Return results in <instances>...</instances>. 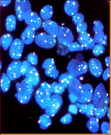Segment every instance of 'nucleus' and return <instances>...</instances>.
<instances>
[{"mask_svg":"<svg viewBox=\"0 0 111 135\" xmlns=\"http://www.w3.org/2000/svg\"><path fill=\"white\" fill-rule=\"evenodd\" d=\"M17 91L15 96L21 104H25L29 101L33 91V86L25 78L21 83L15 84Z\"/></svg>","mask_w":111,"mask_h":135,"instance_id":"obj_1","label":"nucleus"},{"mask_svg":"<svg viewBox=\"0 0 111 135\" xmlns=\"http://www.w3.org/2000/svg\"><path fill=\"white\" fill-rule=\"evenodd\" d=\"M88 67V64L86 62L75 59L70 60L67 65V69L68 73L74 77L76 78L86 73Z\"/></svg>","mask_w":111,"mask_h":135,"instance_id":"obj_2","label":"nucleus"},{"mask_svg":"<svg viewBox=\"0 0 111 135\" xmlns=\"http://www.w3.org/2000/svg\"><path fill=\"white\" fill-rule=\"evenodd\" d=\"M93 100L96 107H103L108 104L109 100L104 85L100 83L96 87L93 95Z\"/></svg>","mask_w":111,"mask_h":135,"instance_id":"obj_3","label":"nucleus"},{"mask_svg":"<svg viewBox=\"0 0 111 135\" xmlns=\"http://www.w3.org/2000/svg\"><path fill=\"white\" fill-rule=\"evenodd\" d=\"M15 7L17 16L20 21L25 20L32 12L31 5L29 1H16Z\"/></svg>","mask_w":111,"mask_h":135,"instance_id":"obj_4","label":"nucleus"},{"mask_svg":"<svg viewBox=\"0 0 111 135\" xmlns=\"http://www.w3.org/2000/svg\"><path fill=\"white\" fill-rule=\"evenodd\" d=\"M34 40L38 46L45 49H49L53 47L56 43L55 37L44 32L36 35Z\"/></svg>","mask_w":111,"mask_h":135,"instance_id":"obj_5","label":"nucleus"},{"mask_svg":"<svg viewBox=\"0 0 111 135\" xmlns=\"http://www.w3.org/2000/svg\"><path fill=\"white\" fill-rule=\"evenodd\" d=\"M50 90L40 87L35 93V98L37 104L43 109H45L48 105L51 97Z\"/></svg>","mask_w":111,"mask_h":135,"instance_id":"obj_6","label":"nucleus"},{"mask_svg":"<svg viewBox=\"0 0 111 135\" xmlns=\"http://www.w3.org/2000/svg\"><path fill=\"white\" fill-rule=\"evenodd\" d=\"M60 44L68 46L74 40L73 35L71 30L65 27L60 26L57 37Z\"/></svg>","mask_w":111,"mask_h":135,"instance_id":"obj_7","label":"nucleus"},{"mask_svg":"<svg viewBox=\"0 0 111 135\" xmlns=\"http://www.w3.org/2000/svg\"><path fill=\"white\" fill-rule=\"evenodd\" d=\"M62 102V98L59 95H51L48 105L45 109L46 113L50 117L54 116L60 108Z\"/></svg>","mask_w":111,"mask_h":135,"instance_id":"obj_8","label":"nucleus"},{"mask_svg":"<svg viewBox=\"0 0 111 135\" xmlns=\"http://www.w3.org/2000/svg\"><path fill=\"white\" fill-rule=\"evenodd\" d=\"M21 63L18 61H14L8 67L6 74L11 81L16 80L22 75L21 70Z\"/></svg>","mask_w":111,"mask_h":135,"instance_id":"obj_9","label":"nucleus"},{"mask_svg":"<svg viewBox=\"0 0 111 135\" xmlns=\"http://www.w3.org/2000/svg\"><path fill=\"white\" fill-rule=\"evenodd\" d=\"M23 43L21 40L15 39L12 42L10 47L9 55L12 59L18 60L21 57L24 47Z\"/></svg>","mask_w":111,"mask_h":135,"instance_id":"obj_10","label":"nucleus"},{"mask_svg":"<svg viewBox=\"0 0 111 135\" xmlns=\"http://www.w3.org/2000/svg\"><path fill=\"white\" fill-rule=\"evenodd\" d=\"M88 66L91 74L93 76L98 77L102 73L103 69L101 62L95 58H91L89 61Z\"/></svg>","mask_w":111,"mask_h":135,"instance_id":"obj_11","label":"nucleus"},{"mask_svg":"<svg viewBox=\"0 0 111 135\" xmlns=\"http://www.w3.org/2000/svg\"><path fill=\"white\" fill-rule=\"evenodd\" d=\"M79 43L84 47V49L89 50L92 49L95 45L93 38L86 32L79 33L78 39Z\"/></svg>","mask_w":111,"mask_h":135,"instance_id":"obj_12","label":"nucleus"},{"mask_svg":"<svg viewBox=\"0 0 111 135\" xmlns=\"http://www.w3.org/2000/svg\"><path fill=\"white\" fill-rule=\"evenodd\" d=\"M93 94V89L91 85L83 84L82 92L77 101L82 103L89 102L92 99Z\"/></svg>","mask_w":111,"mask_h":135,"instance_id":"obj_13","label":"nucleus"},{"mask_svg":"<svg viewBox=\"0 0 111 135\" xmlns=\"http://www.w3.org/2000/svg\"><path fill=\"white\" fill-rule=\"evenodd\" d=\"M42 25L44 30L48 34L55 38L57 37L59 26L56 22L49 20H45Z\"/></svg>","mask_w":111,"mask_h":135,"instance_id":"obj_14","label":"nucleus"},{"mask_svg":"<svg viewBox=\"0 0 111 135\" xmlns=\"http://www.w3.org/2000/svg\"><path fill=\"white\" fill-rule=\"evenodd\" d=\"M26 79L33 86L37 85L40 81L39 73L37 69L31 66L26 73Z\"/></svg>","mask_w":111,"mask_h":135,"instance_id":"obj_15","label":"nucleus"},{"mask_svg":"<svg viewBox=\"0 0 111 135\" xmlns=\"http://www.w3.org/2000/svg\"><path fill=\"white\" fill-rule=\"evenodd\" d=\"M79 7V3L77 1H66L64 4V9L67 15L73 16L78 13Z\"/></svg>","mask_w":111,"mask_h":135,"instance_id":"obj_16","label":"nucleus"},{"mask_svg":"<svg viewBox=\"0 0 111 135\" xmlns=\"http://www.w3.org/2000/svg\"><path fill=\"white\" fill-rule=\"evenodd\" d=\"M24 21L26 24L31 27L35 30L39 28L42 23L41 18L35 12H32Z\"/></svg>","mask_w":111,"mask_h":135,"instance_id":"obj_17","label":"nucleus"},{"mask_svg":"<svg viewBox=\"0 0 111 135\" xmlns=\"http://www.w3.org/2000/svg\"><path fill=\"white\" fill-rule=\"evenodd\" d=\"M35 30L31 27L28 26L22 33L21 36V40L25 44H31L35 39Z\"/></svg>","mask_w":111,"mask_h":135,"instance_id":"obj_18","label":"nucleus"},{"mask_svg":"<svg viewBox=\"0 0 111 135\" xmlns=\"http://www.w3.org/2000/svg\"><path fill=\"white\" fill-rule=\"evenodd\" d=\"M53 10L52 7L49 5L44 6L40 12L41 17L43 20H49L52 16Z\"/></svg>","mask_w":111,"mask_h":135,"instance_id":"obj_19","label":"nucleus"},{"mask_svg":"<svg viewBox=\"0 0 111 135\" xmlns=\"http://www.w3.org/2000/svg\"><path fill=\"white\" fill-rule=\"evenodd\" d=\"M50 117L46 114H44L39 118L38 124L40 128L45 130L48 128L51 125V120Z\"/></svg>","mask_w":111,"mask_h":135,"instance_id":"obj_20","label":"nucleus"},{"mask_svg":"<svg viewBox=\"0 0 111 135\" xmlns=\"http://www.w3.org/2000/svg\"><path fill=\"white\" fill-rule=\"evenodd\" d=\"M107 38L103 31L95 32L93 39L95 43L104 46L107 45Z\"/></svg>","mask_w":111,"mask_h":135,"instance_id":"obj_21","label":"nucleus"},{"mask_svg":"<svg viewBox=\"0 0 111 135\" xmlns=\"http://www.w3.org/2000/svg\"><path fill=\"white\" fill-rule=\"evenodd\" d=\"M13 37L9 34H5L2 36L0 38V45L3 49L6 50L11 46L13 42Z\"/></svg>","mask_w":111,"mask_h":135,"instance_id":"obj_22","label":"nucleus"},{"mask_svg":"<svg viewBox=\"0 0 111 135\" xmlns=\"http://www.w3.org/2000/svg\"><path fill=\"white\" fill-rule=\"evenodd\" d=\"M11 81L6 73H2L0 79V88L3 92H6L9 90L11 85Z\"/></svg>","mask_w":111,"mask_h":135,"instance_id":"obj_23","label":"nucleus"},{"mask_svg":"<svg viewBox=\"0 0 111 135\" xmlns=\"http://www.w3.org/2000/svg\"><path fill=\"white\" fill-rule=\"evenodd\" d=\"M74 78L68 73H64L60 75L58 80L59 83L66 88L68 87Z\"/></svg>","mask_w":111,"mask_h":135,"instance_id":"obj_24","label":"nucleus"},{"mask_svg":"<svg viewBox=\"0 0 111 135\" xmlns=\"http://www.w3.org/2000/svg\"><path fill=\"white\" fill-rule=\"evenodd\" d=\"M16 19L15 16L12 15L8 16L5 22L6 28L8 31L14 30L16 27Z\"/></svg>","mask_w":111,"mask_h":135,"instance_id":"obj_25","label":"nucleus"},{"mask_svg":"<svg viewBox=\"0 0 111 135\" xmlns=\"http://www.w3.org/2000/svg\"><path fill=\"white\" fill-rule=\"evenodd\" d=\"M97 118H91L86 124L88 129L93 133L97 132L98 130L99 122Z\"/></svg>","mask_w":111,"mask_h":135,"instance_id":"obj_26","label":"nucleus"},{"mask_svg":"<svg viewBox=\"0 0 111 135\" xmlns=\"http://www.w3.org/2000/svg\"><path fill=\"white\" fill-rule=\"evenodd\" d=\"M51 93L56 94H62L64 91L65 88L60 83L54 82L50 85Z\"/></svg>","mask_w":111,"mask_h":135,"instance_id":"obj_27","label":"nucleus"},{"mask_svg":"<svg viewBox=\"0 0 111 135\" xmlns=\"http://www.w3.org/2000/svg\"><path fill=\"white\" fill-rule=\"evenodd\" d=\"M44 72L46 76L54 79L57 78L59 73L56 65L45 69Z\"/></svg>","mask_w":111,"mask_h":135,"instance_id":"obj_28","label":"nucleus"},{"mask_svg":"<svg viewBox=\"0 0 111 135\" xmlns=\"http://www.w3.org/2000/svg\"><path fill=\"white\" fill-rule=\"evenodd\" d=\"M67 46L69 51L70 52L80 51L84 49L83 46L77 42H73Z\"/></svg>","mask_w":111,"mask_h":135,"instance_id":"obj_29","label":"nucleus"},{"mask_svg":"<svg viewBox=\"0 0 111 135\" xmlns=\"http://www.w3.org/2000/svg\"><path fill=\"white\" fill-rule=\"evenodd\" d=\"M108 109L107 106L95 108L94 114L97 118H101L103 117Z\"/></svg>","mask_w":111,"mask_h":135,"instance_id":"obj_30","label":"nucleus"},{"mask_svg":"<svg viewBox=\"0 0 111 135\" xmlns=\"http://www.w3.org/2000/svg\"><path fill=\"white\" fill-rule=\"evenodd\" d=\"M93 49V53L95 56H97L103 54L105 51L104 46L98 44L95 45Z\"/></svg>","mask_w":111,"mask_h":135,"instance_id":"obj_31","label":"nucleus"},{"mask_svg":"<svg viewBox=\"0 0 111 135\" xmlns=\"http://www.w3.org/2000/svg\"><path fill=\"white\" fill-rule=\"evenodd\" d=\"M69 51L67 46L60 44L58 46L57 49V53L61 56L66 55Z\"/></svg>","mask_w":111,"mask_h":135,"instance_id":"obj_32","label":"nucleus"},{"mask_svg":"<svg viewBox=\"0 0 111 135\" xmlns=\"http://www.w3.org/2000/svg\"><path fill=\"white\" fill-rule=\"evenodd\" d=\"M27 60L31 65H36L38 62V56L34 52L30 53L27 55Z\"/></svg>","mask_w":111,"mask_h":135,"instance_id":"obj_33","label":"nucleus"},{"mask_svg":"<svg viewBox=\"0 0 111 135\" xmlns=\"http://www.w3.org/2000/svg\"><path fill=\"white\" fill-rule=\"evenodd\" d=\"M84 16L81 13H77L72 16V20L74 23L77 24L84 22Z\"/></svg>","mask_w":111,"mask_h":135,"instance_id":"obj_34","label":"nucleus"},{"mask_svg":"<svg viewBox=\"0 0 111 135\" xmlns=\"http://www.w3.org/2000/svg\"><path fill=\"white\" fill-rule=\"evenodd\" d=\"M104 27L102 23L99 20H96L94 22L93 30L95 33L103 31Z\"/></svg>","mask_w":111,"mask_h":135,"instance_id":"obj_35","label":"nucleus"},{"mask_svg":"<svg viewBox=\"0 0 111 135\" xmlns=\"http://www.w3.org/2000/svg\"><path fill=\"white\" fill-rule=\"evenodd\" d=\"M55 65L54 60L52 58H49L46 59L42 65V68L44 70L47 68Z\"/></svg>","mask_w":111,"mask_h":135,"instance_id":"obj_36","label":"nucleus"},{"mask_svg":"<svg viewBox=\"0 0 111 135\" xmlns=\"http://www.w3.org/2000/svg\"><path fill=\"white\" fill-rule=\"evenodd\" d=\"M31 66V64L27 61H24L22 62L21 67L22 75H25Z\"/></svg>","mask_w":111,"mask_h":135,"instance_id":"obj_37","label":"nucleus"},{"mask_svg":"<svg viewBox=\"0 0 111 135\" xmlns=\"http://www.w3.org/2000/svg\"><path fill=\"white\" fill-rule=\"evenodd\" d=\"M76 25L77 32L79 33L86 32L87 27V23L84 22L77 24Z\"/></svg>","mask_w":111,"mask_h":135,"instance_id":"obj_38","label":"nucleus"},{"mask_svg":"<svg viewBox=\"0 0 111 135\" xmlns=\"http://www.w3.org/2000/svg\"><path fill=\"white\" fill-rule=\"evenodd\" d=\"M95 106L93 104H88V108L85 113L87 117H90L93 115Z\"/></svg>","mask_w":111,"mask_h":135,"instance_id":"obj_39","label":"nucleus"},{"mask_svg":"<svg viewBox=\"0 0 111 135\" xmlns=\"http://www.w3.org/2000/svg\"><path fill=\"white\" fill-rule=\"evenodd\" d=\"M72 120L71 115L69 114H68L61 118L60 121L63 124H67L71 123Z\"/></svg>","mask_w":111,"mask_h":135,"instance_id":"obj_40","label":"nucleus"},{"mask_svg":"<svg viewBox=\"0 0 111 135\" xmlns=\"http://www.w3.org/2000/svg\"><path fill=\"white\" fill-rule=\"evenodd\" d=\"M101 131L103 133L105 134L109 133V124L107 122H103L101 125Z\"/></svg>","mask_w":111,"mask_h":135,"instance_id":"obj_41","label":"nucleus"},{"mask_svg":"<svg viewBox=\"0 0 111 135\" xmlns=\"http://www.w3.org/2000/svg\"><path fill=\"white\" fill-rule=\"evenodd\" d=\"M79 109V111L82 113L85 114L87 109L88 104H80L77 103L76 104Z\"/></svg>","mask_w":111,"mask_h":135,"instance_id":"obj_42","label":"nucleus"},{"mask_svg":"<svg viewBox=\"0 0 111 135\" xmlns=\"http://www.w3.org/2000/svg\"><path fill=\"white\" fill-rule=\"evenodd\" d=\"M68 109L70 113L74 114H77L78 112V108L76 105H70Z\"/></svg>","mask_w":111,"mask_h":135,"instance_id":"obj_43","label":"nucleus"},{"mask_svg":"<svg viewBox=\"0 0 111 135\" xmlns=\"http://www.w3.org/2000/svg\"><path fill=\"white\" fill-rule=\"evenodd\" d=\"M110 76V68H106L102 73V78L104 81L107 80L109 78Z\"/></svg>","mask_w":111,"mask_h":135,"instance_id":"obj_44","label":"nucleus"},{"mask_svg":"<svg viewBox=\"0 0 111 135\" xmlns=\"http://www.w3.org/2000/svg\"><path fill=\"white\" fill-rule=\"evenodd\" d=\"M69 97L70 101L72 103H74L77 101L78 98L77 97L73 94L69 93Z\"/></svg>","mask_w":111,"mask_h":135,"instance_id":"obj_45","label":"nucleus"},{"mask_svg":"<svg viewBox=\"0 0 111 135\" xmlns=\"http://www.w3.org/2000/svg\"><path fill=\"white\" fill-rule=\"evenodd\" d=\"M12 1H0V5L2 7H5L8 6L11 2Z\"/></svg>","mask_w":111,"mask_h":135,"instance_id":"obj_46","label":"nucleus"},{"mask_svg":"<svg viewBox=\"0 0 111 135\" xmlns=\"http://www.w3.org/2000/svg\"><path fill=\"white\" fill-rule=\"evenodd\" d=\"M105 65L108 68L110 67V58L109 56L106 57L105 59Z\"/></svg>","mask_w":111,"mask_h":135,"instance_id":"obj_47","label":"nucleus"},{"mask_svg":"<svg viewBox=\"0 0 111 135\" xmlns=\"http://www.w3.org/2000/svg\"><path fill=\"white\" fill-rule=\"evenodd\" d=\"M76 59L79 60H83L84 59V56L81 54H77L76 56Z\"/></svg>","mask_w":111,"mask_h":135,"instance_id":"obj_48","label":"nucleus"},{"mask_svg":"<svg viewBox=\"0 0 111 135\" xmlns=\"http://www.w3.org/2000/svg\"><path fill=\"white\" fill-rule=\"evenodd\" d=\"M108 110V113H107V115L108 116V117L109 119V118L110 117V114H109V109Z\"/></svg>","mask_w":111,"mask_h":135,"instance_id":"obj_49","label":"nucleus"},{"mask_svg":"<svg viewBox=\"0 0 111 135\" xmlns=\"http://www.w3.org/2000/svg\"><path fill=\"white\" fill-rule=\"evenodd\" d=\"M2 63L1 62H0V69L1 70L2 69Z\"/></svg>","mask_w":111,"mask_h":135,"instance_id":"obj_50","label":"nucleus"}]
</instances>
